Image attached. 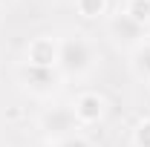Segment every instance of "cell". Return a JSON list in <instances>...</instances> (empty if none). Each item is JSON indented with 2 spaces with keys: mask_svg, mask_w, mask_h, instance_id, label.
Returning a JSON list of instances; mask_svg holds the SVG:
<instances>
[{
  "mask_svg": "<svg viewBox=\"0 0 150 147\" xmlns=\"http://www.w3.org/2000/svg\"><path fill=\"white\" fill-rule=\"evenodd\" d=\"M69 107H72L78 124H95V121L104 118V112H107V101H104L101 92L87 90V92H78L75 101L69 104Z\"/></svg>",
  "mask_w": 150,
  "mask_h": 147,
  "instance_id": "cell-5",
  "label": "cell"
},
{
  "mask_svg": "<svg viewBox=\"0 0 150 147\" xmlns=\"http://www.w3.org/2000/svg\"><path fill=\"white\" fill-rule=\"evenodd\" d=\"M38 127H40V133H43L46 141L58 144V141H64V139L75 136L81 124H78V118H75V112H72L69 104H58V107H49V110L40 115Z\"/></svg>",
  "mask_w": 150,
  "mask_h": 147,
  "instance_id": "cell-2",
  "label": "cell"
},
{
  "mask_svg": "<svg viewBox=\"0 0 150 147\" xmlns=\"http://www.w3.org/2000/svg\"><path fill=\"white\" fill-rule=\"evenodd\" d=\"M136 52H139V58H136V64H139V72H142V75L150 81V40L142 46V49H136Z\"/></svg>",
  "mask_w": 150,
  "mask_h": 147,
  "instance_id": "cell-10",
  "label": "cell"
},
{
  "mask_svg": "<svg viewBox=\"0 0 150 147\" xmlns=\"http://www.w3.org/2000/svg\"><path fill=\"white\" fill-rule=\"evenodd\" d=\"M26 64H38V66H58V40L49 35L32 37L26 46Z\"/></svg>",
  "mask_w": 150,
  "mask_h": 147,
  "instance_id": "cell-6",
  "label": "cell"
},
{
  "mask_svg": "<svg viewBox=\"0 0 150 147\" xmlns=\"http://www.w3.org/2000/svg\"><path fill=\"white\" fill-rule=\"evenodd\" d=\"M75 6L84 18H101L107 12V0H75Z\"/></svg>",
  "mask_w": 150,
  "mask_h": 147,
  "instance_id": "cell-8",
  "label": "cell"
},
{
  "mask_svg": "<svg viewBox=\"0 0 150 147\" xmlns=\"http://www.w3.org/2000/svg\"><path fill=\"white\" fill-rule=\"evenodd\" d=\"M124 12H127L133 20H139V23L147 26V23H150V0H127Z\"/></svg>",
  "mask_w": 150,
  "mask_h": 147,
  "instance_id": "cell-7",
  "label": "cell"
},
{
  "mask_svg": "<svg viewBox=\"0 0 150 147\" xmlns=\"http://www.w3.org/2000/svg\"><path fill=\"white\" fill-rule=\"evenodd\" d=\"M107 35L112 37L115 46H124V49H142V46L147 43L150 32H147L144 23L133 20L127 12H118V15H112L110 23H107Z\"/></svg>",
  "mask_w": 150,
  "mask_h": 147,
  "instance_id": "cell-3",
  "label": "cell"
},
{
  "mask_svg": "<svg viewBox=\"0 0 150 147\" xmlns=\"http://www.w3.org/2000/svg\"><path fill=\"white\" fill-rule=\"evenodd\" d=\"M133 141L136 147H150V118H142L133 130Z\"/></svg>",
  "mask_w": 150,
  "mask_h": 147,
  "instance_id": "cell-9",
  "label": "cell"
},
{
  "mask_svg": "<svg viewBox=\"0 0 150 147\" xmlns=\"http://www.w3.org/2000/svg\"><path fill=\"white\" fill-rule=\"evenodd\" d=\"M61 81H64V75L58 72V66H38V64H26V61L20 66V84L38 98L55 95L61 90Z\"/></svg>",
  "mask_w": 150,
  "mask_h": 147,
  "instance_id": "cell-4",
  "label": "cell"
},
{
  "mask_svg": "<svg viewBox=\"0 0 150 147\" xmlns=\"http://www.w3.org/2000/svg\"><path fill=\"white\" fill-rule=\"evenodd\" d=\"M95 66V49L84 35H69L58 40V72L64 78H81Z\"/></svg>",
  "mask_w": 150,
  "mask_h": 147,
  "instance_id": "cell-1",
  "label": "cell"
},
{
  "mask_svg": "<svg viewBox=\"0 0 150 147\" xmlns=\"http://www.w3.org/2000/svg\"><path fill=\"white\" fill-rule=\"evenodd\" d=\"M55 147H93V141H90V139H84L81 133H75V136H69V139L58 141Z\"/></svg>",
  "mask_w": 150,
  "mask_h": 147,
  "instance_id": "cell-11",
  "label": "cell"
}]
</instances>
